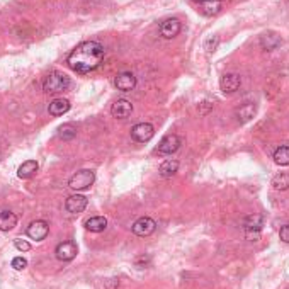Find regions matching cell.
Returning <instances> with one entry per match:
<instances>
[{"label": "cell", "mask_w": 289, "mask_h": 289, "mask_svg": "<svg viewBox=\"0 0 289 289\" xmlns=\"http://www.w3.org/2000/svg\"><path fill=\"white\" fill-rule=\"evenodd\" d=\"M153 135H155V128L150 125V123H138L131 130V136L140 143L150 141L153 138Z\"/></svg>", "instance_id": "277c9868"}, {"label": "cell", "mask_w": 289, "mask_h": 289, "mask_svg": "<svg viewBox=\"0 0 289 289\" xmlns=\"http://www.w3.org/2000/svg\"><path fill=\"white\" fill-rule=\"evenodd\" d=\"M180 148V138L177 135H167L163 136L158 143L157 152L160 155H172Z\"/></svg>", "instance_id": "5b68a950"}, {"label": "cell", "mask_w": 289, "mask_h": 289, "mask_svg": "<svg viewBox=\"0 0 289 289\" xmlns=\"http://www.w3.org/2000/svg\"><path fill=\"white\" fill-rule=\"evenodd\" d=\"M77 252H79V249H77V245L74 244V242H63V244H60L58 247H56V257H58V260H63V262H70L75 259Z\"/></svg>", "instance_id": "8fae6325"}, {"label": "cell", "mask_w": 289, "mask_h": 289, "mask_svg": "<svg viewBox=\"0 0 289 289\" xmlns=\"http://www.w3.org/2000/svg\"><path fill=\"white\" fill-rule=\"evenodd\" d=\"M201 10H203L206 15L218 14L221 10V0H204V2L201 4Z\"/></svg>", "instance_id": "7402d4cb"}, {"label": "cell", "mask_w": 289, "mask_h": 289, "mask_svg": "<svg viewBox=\"0 0 289 289\" xmlns=\"http://www.w3.org/2000/svg\"><path fill=\"white\" fill-rule=\"evenodd\" d=\"M65 208L71 214H79L87 208V198H85V196H82V194L70 196V198L66 199V203H65Z\"/></svg>", "instance_id": "4fadbf2b"}, {"label": "cell", "mask_w": 289, "mask_h": 289, "mask_svg": "<svg viewBox=\"0 0 289 289\" xmlns=\"http://www.w3.org/2000/svg\"><path fill=\"white\" fill-rule=\"evenodd\" d=\"M12 267L15 271H24L28 267V260L24 257H14L12 259Z\"/></svg>", "instance_id": "83f0119b"}, {"label": "cell", "mask_w": 289, "mask_h": 289, "mask_svg": "<svg viewBox=\"0 0 289 289\" xmlns=\"http://www.w3.org/2000/svg\"><path fill=\"white\" fill-rule=\"evenodd\" d=\"M218 44H220L218 36H209V38L206 39V43H204V48H206L208 53H213V51H216V48H218Z\"/></svg>", "instance_id": "484cf974"}, {"label": "cell", "mask_w": 289, "mask_h": 289, "mask_svg": "<svg viewBox=\"0 0 289 289\" xmlns=\"http://www.w3.org/2000/svg\"><path fill=\"white\" fill-rule=\"evenodd\" d=\"M131 112H133V104L126 99L116 101L111 107V114L112 117H116V119H126V117L131 116Z\"/></svg>", "instance_id": "9c48e42d"}, {"label": "cell", "mask_w": 289, "mask_h": 289, "mask_svg": "<svg viewBox=\"0 0 289 289\" xmlns=\"http://www.w3.org/2000/svg\"><path fill=\"white\" fill-rule=\"evenodd\" d=\"M274 162L281 167L289 165V147H279L274 153Z\"/></svg>", "instance_id": "cb8c5ba5"}, {"label": "cell", "mask_w": 289, "mask_h": 289, "mask_svg": "<svg viewBox=\"0 0 289 289\" xmlns=\"http://www.w3.org/2000/svg\"><path fill=\"white\" fill-rule=\"evenodd\" d=\"M58 136L61 140H71L77 136V128L74 125H63L58 128Z\"/></svg>", "instance_id": "d4e9b609"}, {"label": "cell", "mask_w": 289, "mask_h": 289, "mask_svg": "<svg viewBox=\"0 0 289 289\" xmlns=\"http://www.w3.org/2000/svg\"><path fill=\"white\" fill-rule=\"evenodd\" d=\"M194 2H198V4H203V2H204V0H194Z\"/></svg>", "instance_id": "4dcf8cb0"}, {"label": "cell", "mask_w": 289, "mask_h": 289, "mask_svg": "<svg viewBox=\"0 0 289 289\" xmlns=\"http://www.w3.org/2000/svg\"><path fill=\"white\" fill-rule=\"evenodd\" d=\"M114 85H116V89L121 92H131L136 87V77L130 74V71H123V74L116 77Z\"/></svg>", "instance_id": "7c38bea8"}, {"label": "cell", "mask_w": 289, "mask_h": 289, "mask_svg": "<svg viewBox=\"0 0 289 289\" xmlns=\"http://www.w3.org/2000/svg\"><path fill=\"white\" fill-rule=\"evenodd\" d=\"M85 228L89 231H94V233H99V231H104L107 228V220L104 216H94V218H89L85 221Z\"/></svg>", "instance_id": "d6986e66"}, {"label": "cell", "mask_w": 289, "mask_h": 289, "mask_svg": "<svg viewBox=\"0 0 289 289\" xmlns=\"http://www.w3.org/2000/svg\"><path fill=\"white\" fill-rule=\"evenodd\" d=\"M38 168H39V165L36 160H28V162H24L17 168V177L19 179H31L36 172H38Z\"/></svg>", "instance_id": "e0dca14e"}, {"label": "cell", "mask_w": 289, "mask_h": 289, "mask_svg": "<svg viewBox=\"0 0 289 289\" xmlns=\"http://www.w3.org/2000/svg\"><path fill=\"white\" fill-rule=\"evenodd\" d=\"M14 245H15V249L20 250V252H28V250H31V244H29V242L22 240V238H15V240H14Z\"/></svg>", "instance_id": "f1b7e54d"}, {"label": "cell", "mask_w": 289, "mask_h": 289, "mask_svg": "<svg viewBox=\"0 0 289 289\" xmlns=\"http://www.w3.org/2000/svg\"><path fill=\"white\" fill-rule=\"evenodd\" d=\"M70 85V79L61 71H53L44 79L43 82V89L48 94H58V92H63L68 89Z\"/></svg>", "instance_id": "7a4b0ae2"}, {"label": "cell", "mask_w": 289, "mask_h": 289, "mask_svg": "<svg viewBox=\"0 0 289 289\" xmlns=\"http://www.w3.org/2000/svg\"><path fill=\"white\" fill-rule=\"evenodd\" d=\"M255 114H257V106L254 102H245L244 106H240L238 109H236V119L240 123L250 121Z\"/></svg>", "instance_id": "9a60e30c"}, {"label": "cell", "mask_w": 289, "mask_h": 289, "mask_svg": "<svg viewBox=\"0 0 289 289\" xmlns=\"http://www.w3.org/2000/svg\"><path fill=\"white\" fill-rule=\"evenodd\" d=\"M279 236H281V240H282V242H286V244H289V225L282 226L281 231H279Z\"/></svg>", "instance_id": "f546056e"}, {"label": "cell", "mask_w": 289, "mask_h": 289, "mask_svg": "<svg viewBox=\"0 0 289 289\" xmlns=\"http://www.w3.org/2000/svg\"><path fill=\"white\" fill-rule=\"evenodd\" d=\"M262 216L260 214H250L244 220V228L245 231H260L262 228Z\"/></svg>", "instance_id": "44dd1931"}, {"label": "cell", "mask_w": 289, "mask_h": 289, "mask_svg": "<svg viewBox=\"0 0 289 289\" xmlns=\"http://www.w3.org/2000/svg\"><path fill=\"white\" fill-rule=\"evenodd\" d=\"M48 111L51 116H63L65 112L70 111V102L66 99H55L50 102Z\"/></svg>", "instance_id": "2e32d148"}, {"label": "cell", "mask_w": 289, "mask_h": 289, "mask_svg": "<svg viewBox=\"0 0 289 289\" xmlns=\"http://www.w3.org/2000/svg\"><path fill=\"white\" fill-rule=\"evenodd\" d=\"M95 180V174L89 168L79 170L77 174H74L68 180V185L74 190H85L89 189Z\"/></svg>", "instance_id": "3957f363"}, {"label": "cell", "mask_w": 289, "mask_h": 289, "mask_svg": "<svg viewBox=\"0 0 289 289\" xmlns=\"http://www.w3.org/2000/svg\"><path fill=\"white\" fill-rule=\"evenodd\" d=\"M180 20L179 19H167L160 24V36L163 39H172L180 33Z\"/></svg>", "instance_id": "30bf717a"}, {"label": "cell", "mask_w": 289, "mask_h": 289, "mask_svg": "<svg viewBox=\"0 0 289 289\" xmlns=\"http://www.w3.org/2000/svg\"><path fill=\"white\" fill-rule=\"evenodd\" d=\"M272 185H274L276 190H286V189H289V174L281 172V174L274 175V179H272Z\"/></svg>", "instance_id": "603a6c76"}, {"label": "cell", "mask_w": 289, "mask_h": 289, "mask_svg": "<svg viewBox=\"0 0 289 289\" xmlns=\"http://www.w3.org/2000/svg\"><path fill=\"white\" fill-rule=\"evenodd\" d=\"M104 60V46L97 41H85L79 44L68 56V66L77 74H90Z\"/></svg>", "instance_id": "6da1fadb"}, {"label": "cell", "mask_w": 289, "mask_h": 289, "mask_svg": "<svg viewBox=\"0 0 289 289\" xmlns=\"http://www.w3.org/2000/svg\"><path fill=\"white\" fill-rule=\"evenodd\" d=\"M281 36L274 33V31H267V33H264L260 36V44L262 48H264L266 51H274L281 46Z\"/></svg>", "instance_id": "5bb4252c"}, {"label": "cell", "mask_w": 289, "mask_h": 289, "mask_svg": "<svg viewBox=\"0 0 289 289\" xmlns=\"http://www.w3.org/2000/svg\"><path fill=\"white\" fill-rule=\"evenodd\" d=\"M155 228H157V223L148 218V216H143V218L136 220L135 223H133V233L138 235V236H148L152 235Z\"/></svg>", "instance_id": "8992f818"}, {"label": "cell", "mask_w": 289, "mask_h": 289, "mask_svg": "<svg viewBox=\"0 0 289 289\" xmlns=\"http://www.w3.org/2000/svg\"><path fill=\"white\" fill-rule=\"evenodd\" d=\"M48 231H50V226L43 220H36L28 226V236H29V238L36 240V242L44 240L46 235H48Z\"/></svg>", "instance_id": "52a82bcc"}, {"label": "cell", "mask_w": 289, "mask_h": 289, "mask_svg": "<svg viewBox=\"0 0 289 289\" xmlns=\"http://www.w3.org/2000/svg\"><path fill=\"white\" fill-rule=\"evenodd\" d=\"M177 170H179V162L174 158H168L160 165L158 174L162 175L163 179H168V177H174V175L177 174Z\"/></svg>", "instance_id": "ac0fdd59"}, {"label": "cell", "mask_w": 289, "mask_h": 289, "mask_svg": "<svg viewBox=\"0 0 289 289\" xmlns=\"http://www.w3.org/2000/svg\"><path fill=\"white\" fill-rule=\"evenodd\" d=\"M242 79L238 74H225L220 80V87L223 90V94H233L240 89Z\"/></svg>", "instance_id": "ba28073f"}, {"label": "cell", "mask_w": 289, "mask_h": 289, "mask_svg": "<svg viewBox=\"0 0 289 289\" xmlns=\"http://www.w3.org/2000/svg\"><path fill=\"white\" fill-rule=\"evenodd\" d=\"M213 111V102L211 101H203L201 104L198 106V112L201 116H206V114H209V112Z\"/></svg>", "instance_id": "4316f807"}, {"label": "cell", "mask_w": 289, "mask_h": 289, "mask_svg": "<svg viewBox=\"0 0 289 289\" xmlns=\"http://www.w3.org/2000/svg\"><path fill=\"white\" fill-rule=\"evenodd\" d=\"M15 225H17V216L14 213H10V211H4V213H0V230L2 231H10L15 228Z\"/></svg>", "instance_id": "ffe728a7"}]
</instances>
